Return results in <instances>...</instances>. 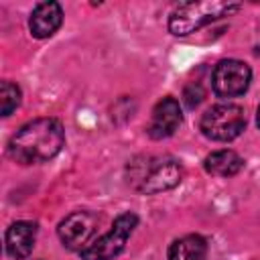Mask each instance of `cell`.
<instances>
[{
  "label": "cell",
  "instance_id": "7a4b0ae2",
  "mask_svg": "<svg viewBox=\"0 0 260 260\" xmlns=\"http://www.w3.org/2000/svg\"><path fill=\"white\" fill-rule=\"evenodd\" d=\"M236 10H240V4L225 0L183 2L169 16V30L175 37H187L221 16H230Z\"/></svg>",
  "mask_w": 260,
  "mask_h": 260
},
{
  "label": "cell",
  "instance_id": "30bf717a",
  "mask_svg": "<svg viewBox=\"0 0 260 260\" xmlns=\"http://www.w3.org/2000/svg\"><path fill=\"white\" fill-rule=\"evenodd\" d=\"M37 223L32 221H14L6 230V252L14 260H24L35 246Z\"/></svg>",
  "mask_w": 260,
  "mask_h": 260
},
{
  "label": "cell",
  "instance_id": "8fae6325",
  "mask_svg": "<svg viewBox=\"0 0 260 260\" xmlns=\"http://www.w3.org/2000/svg\"><path fill=\"white\" fill-rule=\"evenodd\" d=\"M242 167H244L242 156L234 150H228V148L215 150V152L207 154L203 160V169L215 177H232V175L240 173Z\"/></svg>",
  "mask_w": 260,
  "mask_h": 260
},
{
  "label": "cell",
  "instance_id": "9c48e42d",
  "mask_svg": "<svg viewBox=\"0 0 260 260\" xmlns=\"http://www.w3.org/2000/svg\"><path fill=\"white\" fill-rule=\"evenodd\" d=\"M61 20H63L61 4H57V2H41V4L35 6V10L30 14V20H28L30 35L35 39H49L61 26Z\"/></svg>",
  "mask_w": 260,
  "mask_h": 260
},
{
  "label": "cell",
  "instance_id": "4fadbf2b",
  "mask_svg": "<svg viewBox=\"0 0 260 260\" xmlns=\"http://www.w3.org/2000/svg\"><path fill=\"white\" fill-rule=\"evenodd\" d=\"M0 100H2V116H10L18 104H20V87L12 81H2V91H0Z\"/></svg>",
  "mask_w": 260,
  "mask_h": 260
},
{
  "label": "cell",
  "instance_id": "ba28073f",
  "mask_svg": "<svg viewBox=\"0 0 260 260\" xmlns=\"http://www.w3.org/2000/svg\"><path fill=\"white\" fill-rule=\"evenodd\" d=\"M181 122H183V112H181L179 102L167 95L160 102H156V106L152 108V116H150L146 132L150 138L162 140V138L173 136L175 130L181 126Z\"/></svg>",
  "mask_w": 260,
  "mask_h": 260
},
{
  "label": "cell",
  "instance_id": "5b68a950",
  "mask_svg": "<svg viewBox=\"0 0 260 260\" xmlns=\"http://www.w3.org/2000/svg\"><path fill=\"white\" fill-rule=\"evenodd\" d=\"M136 225H138V217L134 213L118 215L108 234H104L93 244H89L81 250V260H112V258H116L124 250V246Z\"/></svg>",
  "mask_w": 260,
  "mask_h": 260
},
{
  "label": "cell",
  "instance_id": "5bb4252c",
  "mask_svg": "<svg viewBox=\"0 0 260 260\" xmlns=\"http://www.w3.org/2000/svg\"><path fill=\"white\" fill-rule=\"evenodd\" d=\"M203 98H205V91H203V87H201L199 83H191V85H187L185 91H183V104H185L189 110H195V108L203 102Z\"/></svg>",
  "mask_w": 260,
  "mask_h": 260
},
{
  "label": "cell",
  "instance_id": "7c38bea8",
  "mask_svg": "<svg viewBox=\"0 0 260 260\" xmlns=\"http://www.w3.org/2000/svg\"><path fill=\"white\" fill-rule=\"evenodd\" d=\"M207 256V242L197 236L189 234L175 240L169 248V260H205Z\"/></svg>",
  "mask_w": 260,
  "mask_h": 260
},
{
  "label": "cell",
  "instance_id": "277c9868",
  "mask_svg": "<svg viewBox=\"0 0 260 260\" xmlns=\"http://www.w3.org/2000/svg\"><path fill=\"white\" fill-rule=\"evenodd\" d=\"M134 183L138 191L146 195H156L173 189L183 179V169L173 158H148L146 162L134 165Z\"/></svg>",
  "mask_w": 260,
  "mask_h": 260
},
{
  "label": "cell",
  "instance_id": "8992f818",
  "mask_svg": "<svg viewBox=\"0 0 260 260\" xmlns=\"http://www.w3.org/2000/svg\"><path fill=\"white\" fill-rule=\"evenodd\" d=\"M252 81V69L238 59H223L215 65L211 85L219 98H238L246 93Z\"/></svg>",
  "mask_w": 260,
  "mask_h": 260
},
{
  "label": "cell",
  "instance_id": "9a60e30c",
  "mask_svg": "<svg viewBox=\"0 0 260 260\" xmlns=\"http://www.w3.org/2000/svg\"><path fill=\"white\" fill-rule=\"evenodd\" d=\"M256 124H258V128H260V106H258V112H256Z\"/></svg>",
  "mask_w": 260,
  "mask_h": 260
},
{
  "label": "cell",
  "instance_id": "52a82bcc",
  "mask_svg": "<svg viewBox=\"0 0 260 260\" xmlns=\"http://www.w3.org/2000/svg\"><path fill=\"white\" fill-rule=\"evenodd\" d=\"M98 225V217L89 211H73L69 213L57 228L59 240L69 250H83V246L89 242Z\"/></svg>",
  "mask_w": 260,
  "mask_h": 260
},
{
  "label": "cell",
  "instance_id": "3957f363",
  "mask_svg": "<svg viewBox=\"0 0 260 260\" xmlns=\"http://www.w3.org/2000/svg\"><path fill=\"white\" fill-rule=\"evenodd\" d=\"M246 128V114L236 104L211 106L199 120V130L205 138L215 142H230L238 138Z\"/></svg>",
  "mask_w": 260,
  "mask_h": 260
},
{
  "label": "cell",
  "instance_id": "6da1fadb",
  "mask_svg": "<svg viewBox=\"0 0 260 260\" xmlns=\"http://www.w3.org/2000/svg\"><path fill=\"white\" fill-rule=\"evenodd\" d=\"M65 144V132L59 120L39 118L24 124L8 142V154L20 165L51 160Z\"/></svg>",
  "mask_w": 260,
  "mask_h": 260
}]
</instances>
